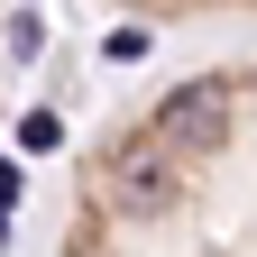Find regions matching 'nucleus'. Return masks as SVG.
Here are the masks:
<instances>
[{
  "label": "nucleus",
  "mask_w": 257,
  "mask_h": 257,
  "mask_svg": "<svg viewBox=\"0 0 257 257\" xmlns=\"http://www.w3.org/2000/svg\"><path fill=\"white\" fill-rule=\"evenodd\" d=\"M28 147H64V128H55V110H28V128H19Z\"/></svg>",
  "instance_id": "3"
},
{
  "label": "nucleus",
  "mask_w": 257,
  "mask_h": 257,
  "mask_svg": "<svg viewBox=\"0 0 257 257\" xmlns=\"http://www.w3.org/2000/svg\"><path fill=\"white\" fill-rule=\"evenodd\" d=\"M220 128H230V101H220L211 83H184V92H166V110H156V147H220Z\"/></svg>",
  "instance_id": "1"
},
{
  "label": "nucleus",
  "mask_w": 257,
  "mask_h": 257,
  "mask_svg": "<svg viewBox=\"0 0 257 257\" xmlns=\"http://www.w3.org/2000/svg\"><path fill=\"white\" fill-rule=\"evenodd\" d=\"M110 193H119L128 211H166V202H175V175L156 166V147H147V156H119V175H110Z\"/></svg>",
  "instance_id": "2"
}]
</instances>
